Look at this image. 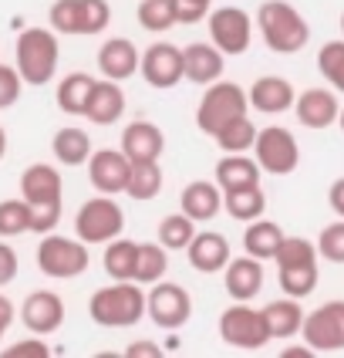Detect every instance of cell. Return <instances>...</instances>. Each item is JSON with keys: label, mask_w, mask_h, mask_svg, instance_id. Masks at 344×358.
Segmentation results:
<instances>
[{"label": "cell", "mask_w": 344, "mask_h": 358, "mask_svg": "<svg viewBox=\"0 0 344 358\" xmlns=\"http://www.w3.org/2000/svg\"><path fill=\"white\" fill-rule=\"evenodd\" d=\"M145 308L149 291H142L139 280H112L88 301V315L98 328H132L145 318Z\"/></svg>", "instance_id": "1"}, {"label": "cell", "mask_w": 344, "mask_h": 358, "mask_svg": "<svg viewBox=\"0 0 344 358\" xmlns=\"http://www.w3.org/2000/svg\"><path fill=\"white\" fill-rule=\"evenodd\" d=\"M257 31L263 44L277 55H297L311 41V24L287 0H263L257 10Z\"/></svg>", "instance_id": "2"}, {"label": "cell", "mask_w": 344, "mask_h": 358, "mask_svg": "<svg viewBox=\"0 0 344 358\" xmlns=\"http://www.w3.org/2000/svg\"><path fill=\"white\" fill-rule=\"evenodd\" d=\"M14 64H17L24 85H47L58 75V61H61V44L54 27H24L14 44Z\"/></svg>", "instance_id": "3"}, {"label": "cell", "mask_w": 344, "mask_h": 358, "mask_svg": "<svg viewBox=\"0 0 344 358\" xmlns=\"http://www.w3.org/2000/svg\"><path fill=\"white\" fill-rule=\"evenodd\" d=\"M250 108H253L250 105V92H243L237 81L220 78L213 85H206L200 105H196V125H200L202 136L216 139L230 122L243 119Z\"/></svg>", "instance_id": "4"}, {"label": "cell", "mask_w": 344, "mask_h": 358, "mask_svg": "<svg viewBox=\"0 0 344 358\" xmlns=\"http://www.w3.org/2000/svg\"><path fill=\"white\" fill-rule=\"evenodd\" d=\"M91 254L81 237H58L44 234L38 243V271L51 280H75L88 271Z\"/></svg>", "instance_id": "5"}, {"label": "cell", "mask_w": 344, "mask_h": 358, "mask_svg": "<svg viewBox=\"0 0 344 358\" xmlns=\"http://www.w3.org/2000/svg\"><path fill=\"white\" fill-rule=\"evenodd\" d=\"M220 338L237 352H260L267 341H274L263 308H253L250 301H233L220 315Z\"/></svg>", "instance_id": "6"}, {"label": "cell", "mask_w": 344, "mask_h": 358, "mask_svg": "<svg viewBox=\"0 0 344 358\" xmlns=\"http://www.w3.org/2000/svg\"><path fill=\"white\" fill-rule=\"evenodd\" d=\"M121 230H125V210L115 196L98 193L81 203L78 217H75V237H81L88 247L112 243L115 237H121Z\"/></svg>", "instance_id": "7"}, {"label": "cell", "mask_w": 344, "mask_h": 358, "mask_svg": "<svg viewBox=\"0 0 344 358\" xmlns=\"http://www.w3.org/2000/svg\"><path fill=\"white\" fill-rule=\"evenodd\" d=\"M145 318L152 321L162 331H179L189 324L193 318V298L189 291L176 284V280H156L149 287V308H145Z\"/></svg>", "instance_id": "8"}, {"label": "cell", "mask_w": 344, "mask_h": 358, "mask_svg": "<svg viewBox=\"0 0 344 358\" xmlns=\"http://www.w3.org/2000/svg\"><path fill=\"white\" fill-rule=\"evenodd\" d=\"M253 159L260 162V169L267 176H290L301 166V145H297L290 129L267 125V129H260V136H257Z\"/></svg>", "instance_id": "9"}, {"label": "cell", "mask_w": 344, "mask_h": 358, "mask_svg": "<svg viewBox=\"0 0 344 358\" xmlns=\"http://www.w3.org/2000/svg\"><path fill=\"white\" fill-rule=\"evenodd\" d=\"M301 335L317 355L344 352V301H324L321 308L307 311Z\"/></svg>", "instance_id": "10"}, {"label": "cell", "mask_w": 344, "mask_h": 358, "mask_svg": "<svg viewBox=\"0 0 344 358\" xmlns=\"http://www.w3.org/2000/svg\"><path fill=\"white\" fill-rule=\"evenodd\" d=\"M253 24L257 20L250 17L246 10H240V7H216L206 17L209 41L220 48L223 55H246L250 44H253Z\"/></svg>", "instance_id": "11"}, {"label": "cell", "mask_w": 344, "mask_h": 358, "mask_svg": "<svg viewBox=\"0 0 344 358\" xmlns=\"http://www.w3.org/2000/svg\"><path fill=\"white\" fill-rule=\"evenodd\" d=\"M139 75L145 78L149 88H159V92H169L176 88L182 78H186V64H182V48L172 44V41H156L142 51V64Z\"/></svg>", "instance_id": "12"}, {"label": "cell", "mask_w": 344, "mask_h": 358, "mask_svg": "<svg viewBox=\"0 0 344 358\" xmlns=\"http://www.w3.org/2000/svg\"><path fill=\"white\" fill-rule=\"evenodd\" d=\"M128 173H132V159L121 149H95L88 159V182L95 186V193H108V196L125 193Z\"/></svg>", "instance_id": "13"}, {"label": "cell", "mask_w": 344, "mask_h": 358, "mask_svg": "<svg viewBox=\"0 0 344 358\" xmlns=\"http://www.w3.org/2000/svg\"><path fill=\"white\" fill-rule=\"evenodd\" d=\"M20 321L31 335H54L64 324V301L54 291H31L20 304Z\"/></svg>", "instance_id": "14"}, {"label": "cell", "mask_w": 344, "mask_h": 358, "mask_svg": "<svg viewBox=\"0 0 344 358\" xmlns=\"http://www.w3.org/2000/svg\"><path fill=\"white\" fill-rule=\"evenodd\" d=\"M20 196L31 206H61L64 203V179L51 162H34L20 173Z\"/></svg>", "instance_id": "15"}, {"label": "cell", "mask_w": 344, "mask_h": 358, "mask_svg": "<svg viewBox=\"0 0 344 358\" xmlns=\"http://www.w3.org/2000/svg\"><path fill=\"white\" fill-rule=\"evenodd\" d=\"M341 101L334 88H307L294 101V115L304 129H331L334 122L341 119Z\"/></svg>", "instance_id": "16"}, {"label": "cell", "mask_w": 344, "mask_h": 358, "mask_svg": "<svg viewBox=\"0 0 344 358\" xmlns=\"http://www.w3.org/2000/svg\"><path fill=\"white\" fill-rule=\"evenodd\" d=\"M182 64H186V81L193 85H213V81L223 78L226 71V55L213 41H193L182 48Z\"/></svg>", "instance_id": "17"}, {"label": "cell", "mask_w": 344, "mask_h": 358, "mask_svg": "<svg viewBox=\"0 0 344 358\" xmlns=\"http://www.w3.org/2000/svg\"><path fill=\"white\" fill-rule=\"evenodd\" d=\"M121 152L132 162H159L162 149H165V136L156 122L149 119H135L121 129Z\"/></svg>", "instance_id": "18"}, {"label": "cell", "mask_w": 344, "mask_h": 358, "mask_svg": "<svg viewBox=\"0 0 344 358\" xmlns=\"http://www.w3.org/2000/svg\"><path fill=\"white\" fill-rule=\"evenodd\" d=\"M186 257L193 264V271H200V274H223L226 264L233 260V247L216 230H200L193 243L186 247Z\"/></svg>", "instance_id": "19"}, {"label": "cell", "mask_w": 344, "mask_h": 358, "mask_svg": "<svg viewBox=\"0 0 344 358\" xmlns=\"http://www.w3.org/2000/svg\"><path fill=\"white\" fill-rule=\"evenodd\" d=\"M223 287L233 301H253L263 291V260L250 257H233L223 271Z\"/></svg>", "instance_id": "20"}, {"label": "cell", "mask_w": 344, "mask_h": 358, "mask_svg": "<svg viewBox=\"0 0 344 358\" xmlns=\"http://www.w3.org/2000/svg\"><path fill=\"white\" fill-rule=\"evenodd\" d=\"M294 85L281 75H263L250 85V105L260 112V115H283L294 108Z\"/></svg>", "instance_id": "21"}, {"label": "cell", "mask_w": 344, "mask_h": 358, "mask_svg": "<svg viewBox=\"0 0 344 358\" xmlns=\"http://www.w3.org/2000/svg\"><path fill=\"white\" fill-rule=\"evenodd\" d=\"M142 55L128 38H108L98 48V71L112 81H125L139 71Z\"/></svg>", "instance_id": "22"}, {"label": "cell", "mask_w": 344, "mask_h": 358, "mask_svg": "<svg viewBox=\"0 0 344 358\" xmlns=\"http://www.w3.org/2000/svg\"><path fill=\"white\" fill-rule=\"evenodd\" d=\"M179 206L186 217H193L196 223H209L213 217L223 213V189L220 182L209 179H193L186 189L179 193Z\"/></svg>", "instance_id": "23"}, {"label": "cell", "mask_w": 344, "mask_h": 358, "mask_svg": "<svg viewBox=\"0 0 344 358\" xmlns=\"http://www.w3.org/2000/svg\"><path fill=\"white\" fill-rule=\"evenodd\" d=\"M263 318H267V328H270V338L287 341V338H294V335H301L304 331L307 311L301 308V298L283 294V298L270 301V304L263 308Z\"/></svg>", "instance_id": "24"}, {"label": "cell", "mask_w": 344, "mask_h": 358, "mask_svg": "<svg viewBox=\"0 0 344 358\" xmlns=\"http://www.w3.org/2000/svg\"><path fill=\"white\" fill-rule=\"evenodd\" d=\"M283 240H287V234H283V227L277 223V220H253V223H246V234H243V250L250 254V257L257 260H277V254H281Z\"/></svg>", "instance_id": "25"}, {"label": "cell", "mask_w": 344, "mask_h": 358, "mask_svg": "<svg viewBox=\"0 0 344 358\" xmlns=\"http://www.w3.org/2000/svg\"><path fill=\"white\" fill-rule=\"evenodd\" d=\"M125 115V92H121V81L101 78L91 92V101H88V112L84 119L91 125H115V122Z\"/></svg>", "instance_id": "26"}, {"label": "cell", "mask_w": 344, "mask_h": 358, "mask_svg": "<svg viewBox=\"0 0 344 358\" xmlns=\"http://www.w3.org/2000/svg\"><path fill=\"white\" fill-rule=\"evenodd\" d=\"M260 162L253 156H243V152H226L216 162V182H220L223 193L230 189H246V186H260Z\"/></svg>", "instance_id": "27"}, {"label": "cell", "mask_w": 344, "mask_h": 358, "mask_svg": "<svg viewBox=\"0 0 344 358\" xmlns=\"http://www.w3.org/2000/svg\"><path fill=\"white\" fill-rule=\"evenodd\" d=\"M95 85H98V78H91V75H84V71L64 75V78H61V85H58V92H54L58 108L64 112V115H78V119H84Z\"/></svg>", "instance_id": "28"}, {"label": "cell", "mask_w": 344, "mask_h": 358, "mask_svg": "<svg viewBox=\"0 0 344 358\" xmlns=\"http://www.w3.org/2000/svg\"><path fill=\"white\" fill-rule=\"evenodd\" d=\"M51 152H54V159H58L61 166H88L95 149H91V136H88L84 129L68 125V129H58V132H54Z\"/></svg>", "instance_id": "29"}, {"label": "cell", "mask_w": 344, "mask_h": 358, "mask_svg": "<svg viewBox=\"0 0 344 358\" xmlns=\"http://www.w3.org/2000/svg\"><path fill=\"white\" fill-rule=\"evenodd\" d=\"M135 267H139L135 240L115 237L112 243H105V274L112 280H135Z\"/></svg>", "instance_id": "30"}, {"label": "cell", "mask_w": 344, "mask_h": 358, "mask_svg": "<svg viewBox=\"0 0 344 358\" xmlns=\"http://www.w3.org/2000/svg\"><path fill=\"white\" fill-rule=\"evenodd\" d=\"M223 210L237 223H253L263 217L267 210V196H263V186H246V189H230L223 193Z\"/></svg>", "instance_id": "31"}, {"label": "cell", "mask_w": 344, "mask_h": 358, "mask_svg": "<svg viewBox=\"0 0 344 358\" xmlns=\"http://www.w3.org/2000/svg\"><path fill=\"white\" fill-rule=\"evenodd\" d=\"M159 193H162V166L159 162H132L125 196H132L135 203H149V199H156Z\"/></svg>", "instance_id": "32"}, {"label": "cell", "mask_w": 344, "mask_h": 358, "mask_svg": "<svg viewBox=\"0 0 344 358\" xmlns=\"http://www.w3.org/2000/svg\"><path fill=\"white\" fill-rule=\"evenodd\" d=\"M321 280V267L317 264H290V267H277V284L283 294L290 298H307Z\"/></svg>", "instance_id": "33"}, {"label": "cell", "mask_w": 344, "mask_h": 358, "mask_svg": "<svg viewBox=\"0 0 344 358\" xmlns=\"http://www.w3.org/2000/svg\"><path fill=\"white\" fill-rule=\"evenodd\" d=\"M139 27L149 31V34H165L179 24V14H176V0H142L139 10Z\"/></svg>", "instance_id": "34"}, {"label": "cell", "mask_w": 344, "mask_h": 358, "mask_svg": "<svg viewBox=\"0 0 344 358\" xmlns=\"http://www.w3.org/2000/svg\"><path fill=\"white\" fill-rule=\"evenodd\" d=\"M169 271V247H162L159 240L152 243H139V267H135V280L142 287H152L156 280L165 278Z\"/></svg>", "instance_id": "35"}, {"label": "cell", "mask_w": 344, "mask_h": 358, "mask_svg": "<svg viewBox=\"0 0 344 358\" xmlns=\"http://www.w3.org/2000/svg\"><path fill=\"white\" fill-rule=\"evenodd\" d=\"M200 230H196V220L186 217V213H169V217L159 223V243L162 247H169V250H186L193 237H196Z\"/></svg>", "instance_id": "36"}, {"label": "cell", "mask_w": 344, "mask_h": 358, "mask_svg": "<svg viewBox=\"0 0 344 358\" xmlns=\"http://www.w3.org/2000/svg\"><path fill=\"white\" fill-rule=\"evenodd\" d=\"M257 136H260V129L250 122V115H243V119L230 122L220 136H216V145H220L223 152H253Z\"/></svg>", "instance_id": "37"}, {"label": "cell", "mask_w": 344, "mask_h": 358, "mask_svg": "<svg viewBox=\"0 0 344 358\" xmlns=\"http://www.w3.org/2000/svg\"><path fill=\"white\" fill-rule=\"evenodd\" d=\"M31 234V203L24 196L0 199V237H20Z\"/></svg>", "instance_id": "38"}, {"label": "cell", "mask_w": 344, "mask_h": 358, "mask_svg": "<svg viewBox=\"0 0 344 358\" xmlns=\"http://www.w3.org/2000/svg\"><path fill=\"white\" fill-rule=\"evenodd\" d=\"M317 71L324 75V81L344 95V38L341 41H327L317 51Z\"/></svg>", "instance_id": "39"}, {"label": "cell", "mask_w": 344, "mask_h": 358, "mask_svg": "<svg viewBox=\"0 0 344 358\" xmlns=\"http://www.w3.org/2000/svg\"><path fill=\"white\" fill-rule=\"evenodd\" d=\"M112 24L108 0H78V38H95Z\"/></svg>", "instance_id": "40"}, {"label": "cell", "mask_w": 344, "mask_h": 358, "mask_svg": "<svg viewBox=\"0 0 344 358\" xmlns=\"http://www.w3.org/2000/svg\"><path fill=\"white\" fill-rule=\"evenodd\" d=\"M317 254L331 264H344V217H338L334 223H327L317 234Z\"/></svg>", "instance_id": "41"}, {"label": "cell", "mask_w": 344, "mask_h": 358, "mask_svg": "<svg viewBox=\"0 0 344 358\" xmlns=\"http://www.w3.org/2000/svg\"><path fill=\"white\" fill-rule=\"evenodd\" d=\"M47 20L58 34L78 38V0H54L47 10Z\"/></svg>", "instance_id": "42"}, {"label": "cell", "mask_w": 344, "mask_h": 358, "mask_svg": "<svg viewBox=\"0 0 344 358\" xmlns=\"http://www.w3.org/2000/svg\"><path fill=\"white\" fill-rule=\"evenodd\" d=\"M20 88H24V78H20L17 64H0V112L3 108H14L20 99Z\"/></svg>", "instance_id": "43"}, {"label": "cell", "mask_w": 344, "mask_h": 358, "mask_svg": "<svg viewBox=\"0 0 344 358\" xmlns=\"http://www.w3.org/2000/svg\"><path fill=\"white\" fill-rule=\"evenodd\" d=\"M61 206H31V234H54V227L61 223Z\"/></svg>", "instance_id": "44"}, {"label": "cell", "mask_w": 344, "mask_h": 358, "mask_svg": "<svg viewBox=\"0 0 344 358\" xmlns=\"http://www.w3.org/2000/svg\"><path fill=\"white\" fill-rule=\"evenodd\" d=\"M209 10H213V0H176L179 24H200L209 17Z\"/></svg>", "instance_id": "45"}, {"label": "cell", "mask_w": 344, "mask_h": 358, "mask_svg": "<svg viewBox=\"0 0 344 358\" xmlns=\"http://www.w3.org/2000/svg\"><path fill=\"white\" fill-rule=\"evenodd\" d=\"M51 355V348L40 341V335L34 338H24L17 345H10V348H3V358H47Z\"/></svg>", "instance_id": "46"}, {"label": "cell", "mask_w": 344, "mask_h": 358, "mask_svg": "<svg viewBox=\"0 0 344 358\" xmlns=\"http://www.w3.org/2000/svg\"><path fill=\"white\" fill-rule=\"evenodd\" d=\"M20 271V257L17 250L7 243V240H0V287H7V284H14Z\"/></svg>", "instance_id": "47"}, {"label": "cell", "mask_w": 344, "mask_h": 358, "mask_svg": "<svg viewBox=\"0 0 344 358\" xmlns=\"http://www.w3.org/2000/svg\"><path fill=\"white\" fill-rule=\"evenodd\" d=\"M125 358H162V348L156 341H135V345H128L125 348Z\"/></svg>", "instance_id": "48"}, {"label": "cell", "mask_w": 344, "mask_h": 358, "mask_svg": "<svg viewBox=\"0 0 344 358\" xmlns=\"http://www.w3.org/2000/svg\"><path fill=\"white\" fill-rule=\"evenodd\" d=\"M327 203H331V210H334L338 217H344V176L331 182V189H327Z\"/></svg>", "instance_id": "49"}, {"label": "cell", "mask_w": 344, "mask_h": 358, "mask_svg": "<svg viewBox=\"0 0 344 358\" xmlns=\"http://www.w3.org/2000/svg\"><path fill=\"white\" fill-rule=\"evenodd\" d=\"M14 318H17V308L10 304V298H3V294H0V338L7 335V328L14 324Z\"/></svg>", "instance_id": "50"}, {"label": "cell", "mask_w": 344, "mask_h": 358, "mask_svg": "<svg viewBox=\"0 0 344 358\" xmlns=\"http://www.w3.org/2000/svg\"><path fill=\"white\" fill-rule=\"evenodd\" d=\"M317 352L307 345V348H283V358H314Z\"/></svg>", "instance_id": "51"}, {"label": "cell", "mask_w": 344, "mask_h": 358, "mask_svg": "<svg viewBox=\"0 0 344 358\" xmlns=\"http://www.w3.org/2000/svg\"><path fill=\"white\" fill-rule=\"evenodd\" d=\"M7 156V132H3V125H0V159Z\"/></svg>", "instance_id": "52"}, {"label": "cell", "mask_w": 344, "mask_h": 358, "mask_svg": "<svg viewBox=\"0 0 344 358\" xmlns=\"http://www.w3.org/2000/svg\"><path fill=\"white\" fill-rule=\"evenodd\" d=\"M338 125H341V132H344V108H341V119H338Z\"/></svg>", "instance_id": "53"}, {"label": "cell", "mask_w": 344, "mask_h": 358, "mask_svg": "<svg viewBox=\"0 0 344 358\" xmlns=\"http://www.w3.org/2000/svg\"><path fill=\"white\" fill-rule=\"evenodd\" d=\"M341 34H344V10H341Z\"/></svg>", "instance_id": "54"}]
</instances>
